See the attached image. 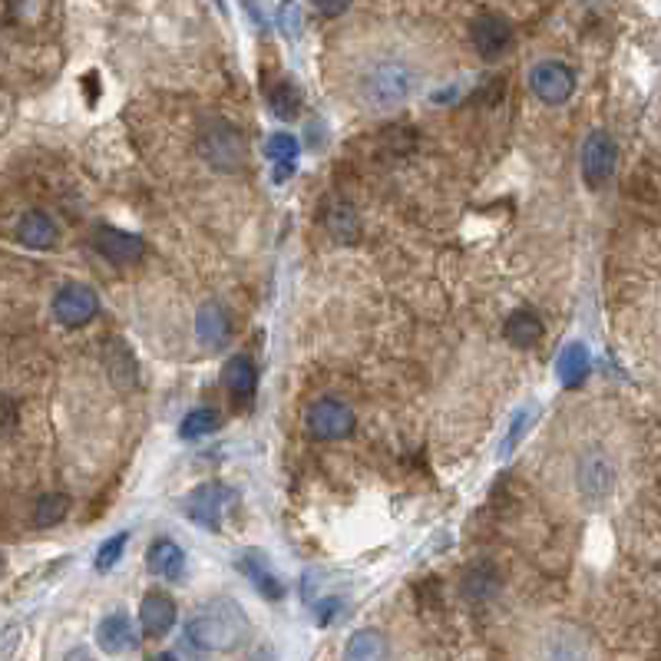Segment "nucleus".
Returning <instances> with one entry per match:
<instances>
[{"label":"nucleus","mask_w":661,"mask_h":661,"mask_svg":"<svg viewBox=\"0 0 661 661\" xmlns=\"http://www.w3.org/2000/svg\"><path fill=\"white\" fill-rule=\"evenodd\" d=\"M298 153H301V143H298V136H291V133H275V136L265 139V156L272 162H278V166L295 162Z\"/></svg>","instance_id":"obj_28"},{"label":"nucleus","mask_w":661,"mask_h":661,"mask_svg":"<svg viewBox=\"0 0 661 661\" xmlns=\"http://www.w3.org/2000/svg\"><path fill=\"white\" fill-rule=\"evenodd\" d=\"M242 569L252 576V585L265 595V599H281V595H285V585H281V579L275 576L272 566H268V559L258 549H248V556L242 559Z\"/></svg>","instance_id":"obj_20"},{"label":"nucleus","mask_w":661,"mask_h":661,"mask_svg":"<svg viewBox=\"0 0 661 661\" xmlns=\"http://www.w3.org/2000/svg\"><path fill=\"white\" fill-rule=\"evenodd\" d=\"M186 635L202 652H232V648L245 642L248 615L238 609V602H229V599L209 602L189 619Z\"/></svg>","instance_id":"obj_2"},{"label":"nucleus","mask_w":661,"mask_h":661,"mask_svg":"<svg viewBox=\"0 0 661 661\" xmlns=\"http://www.w3.org/2000/svg\"><path fill=\"white\" fill-rule=\"evenodd\" d=\"M268 110H272V116H278L281 123H291V119L298 116L301 110V93L295 83H278L268 90Z\"/></svg>","instance_id":"obj_23"},{"label":"nucleus","mask_w":661,"mask_h":661,"mask_svg":"<svg viewBox=\"0 0 661 661\" xmlns=\"http://www.w3.org/2000/svg\"><path fill=\"white\" fill-rule=\"evenodd\" d=\"M324 222H328V232L334 238H344V242H354L361 235V219H357V212L348 202H334L328 215H324Z\"/></svg>","instance_id":"obj_24"},{"label":"nucleus","mask_w":661,"mask_h":661,"mask_svg":"<svg viewBox=\"0 0 661 661\" xmlns=\"http://www.w3.org/2000/svg\"><path fill=\"white\" fill-rule=\"evenodd\" d=\"M470 40H473V50L480 53L483 60H500L503 53L513 47V27H509V20L500 14H480V17H473V24H470Z\"/></svg>","instance_id":"obj_8"},{"label":"nucleus","mask_w":661,"mask_h":661,"mask_svg":"<svg viewBox=\"0 0 661 661\" xmlns=\"http://www.w3.org/2000/svg\"><path fill=\"white\" fill-rule=\"evenodd\" d=\"M536 414H539V404H536V400H529L526 407H519V410H516V417H513V427H509L506 440H503V447H500V457H509V453L516 450V443L526 437V433H529V427H533Z\"/></svg>","instance_id":"obj_27"},{"label":"nucleus","mask_w":661,"mask_h":661,"mask_svg":"<svg viewBox=\"0 0 661 661\" xmlns=\"http://www.w3.org/2000/svg\"><path fill=\"white\" fill-rule=\"evenodd\" d=\"M242 156H245V146L232 126H215L205 133V159H209L212 166L235 169V166H242Z\"/></svg>","instance_id":"obj_12"},{"label":"nucleus","mask_w":661,"mask_h":661,"mask_svg":"<svg viewBox=\"0 0 661 661\" xmlns=\"http://www.w3.org/2000/svg\"><path fill=\"white\" fill-rule=\"evenodd\" d=\"M529 86H533V93L543 103L562 106L572 93H576V73L559 60H543L529 70Z\"/></svg>","instance_id":"obj_6"},{"label":"nucleus","mask_w":661,"mask_h":661,"mask_svg":"<svg viewBox=\"0 0 661 661\" xmlns=\"http://www.w3.org/2000/svg\"><path fill=\"white\" fill-rule=\"evenodd\" d=\"M503 334H506V341L516 344V348H533V344L543 338V321L529 311H513L506 318Z\"/></svg>","instance_id":"obj_21"},{"label":"nucleus","mask_w":661,"mask_h":661,"mask_svg":"<svg viewBox=\"0 0 661 661\" xmlns=\"http://www.w3.org/2000/svg\"><path fill=\"white\" fill-rule=\"evenodd\" d=\"M235 493L229 490L225 483H202L186 496V516L192 523H199L202 529H222V519H225V509L232 506Z\"/></svg>","instance_id":"obj_3"},{"label":"nucleus","mask_w":661,"mask_h":661,"mask_svg":"<svg viewBox=\"0 0 661 661\" xmlns=\"http://www.w3.org/2000/svg\"><path fill=\"white\" fill-rule=\"evenodd\" d=\"M93 242H96V248H100V255L110 258L113 265H133L146 255L143 238L133 232H123V229H110V225H103Z\"/></svg>","instance_id":"obj_9"},{"label":"nucleus","mask_w":661,"mask_h":661,"mask_svg":"<svg viewBox=\"0 0 661 661\" xmlns=\"http://www.w3.org/2000/svg\"><path fill=\"white\" fill-rule=\"evenodd\" d=\"M222 384L229 390L232 397L238 400H248L255 394V384H258V367L252 357L245 354H235L229 364L222 367Z\"/></svg>","instance_id":"obj_16"},{"label":"nucleus","mask_w":661,"mask_h":661,"mask_svg":"<svg viewBox=\"0 0 661 661\" xmlns=\"http://www.w3.org/2000/svg\"><path fill=\"white\" fill-rule=\"evenodd\" d=\"M17 238L27 248H37V252H43V248H50L53 242H57V225L50 222V215L27 212V215H20V222H17Z\"/></svg>","instance_id":"obj_19"},{"label":"nucleus","mask_w":661,"mask_h":661,"mask_svg":"<svg viewBox=\"0 0 661 661\" xmlns=\"http://www.w3.org/2000/svg\"><path fill=\"white\" fill-rule=\"evenodd\" d=\"M67 513H70V496L67 493H47L37 500L34 523L37 526H57Z\"/></svg>","instance_id":"obj_26"},{"label":"nucleus","mask_w":661,"mask_h":661,"mask_svg":"<svg viewBox=\"0 0 661 661\" xmlns=\"http://www.w3.org/2000/svg\"><path fill=\"white\" fill-rule=\"evenodd\" d=\"M96 311H100V298L86 285H63L53 298V314L63 328H83L96 318Z\"/></svg>","instance_id":"obj_7"},{"label":"nucleus","mask_w":661,"mask_h":661,"mask_svg":"<svg viewBox=\"0 0 661 661\" xmlns=\"http://www.w3.org/2000/svg\"><path fill=\"white\" fill-rule=\"evenodd\" d=\"M149 661H179V658H176V655H169V652H162V655H153Z\"/></svg>","instance_id":"obj_31"},{"label":"nucleus","mask_w":661,"mask_h":661,"mask_svg":"<svg viewBox=\"0 0 661 661\" xmlns=\"http://www.w3.org/2000/svg\"><path fill=\"white\" fill-rule=\"evenodd\" d=\"M344 661H390L387 638L381 632H374V628L354 632L348 638V648H344Z\"/></svg>","instance_id":"obj_18"},{"label":"nucleus","mask_w":661,"mask_h":661,"mask_svg":"<svg viewBox=\"0 0 661 661\" xmlns=\"http://www.w3.org/2000/svg\"><path fill=\"white\" fill-rule=\"evenodd\" d=\"M96 642H100L106 655H123V652L139 648V632H136V625L129 615L113 612L100 622V628H96Z\"/></svg>","instance_id":"obj_11"},{"label":"nucleus","mask_w":661,"mask_h":661,"mask_svg":"<svg viewBox=\"0 0 661 661\" xmlns=\"http://www.w3.org/2000/svg\"><path fill=\"white\" fill-rule=\"evenodd\" d=\"M126 543H129V533H116L113 539H106V543L100 546V552H96V562H93L96 572H110L119 562V556H123Z\"/></svg>","instance_id":"obj_29"},{"label":"nucleus","mask_w":661,"mask_h":661,"mask_svg":"<svg viewBox=\"0 0 661 661\" xmlns=\"http://www.w3.org/2000/svg\"><path fill=\"white\" fill-rule=\"evenodd\" d=\"M615 162H619V149H615L612 136L595 129L582 143V179L589 189H602L612 179Z\"/></svg>","instance_id":"obj_4"},{"label":"nucleus","mask_w":661,"mask_h":661,"mask_svg":"<svg viewBox=\"0 0 661 661\" xmlns=\"http://www.w3.org/2000/svg\"><path fill=\"white\" fill-rule=\"evenodd\" d=\"M579 470H582L579 483H582V490L589 493V496H605V493L612 490V467H609V460L599 457V453L585 457Z\"/></svg>","instance_id":"obj_22"},{"label":"nucleus","mask_w":661,"mask_h":661,"mask_svg":"<svg viewBox=\"0 0 661 661\" xmlns=\"http://www.w3.org/2000/svg\"><path fill=\"white\" fill-rule=\"evenodd\" d=\"M305 420H308V433L318 440H341V437H348L357 424L354 410L348 404H341V400H331V397L314 400V404L308 407Z\"/></svg>","instance_id":"obj_5"},{"label":"nucleus","mask_w":661,"mask_h":661,"mask_svg":"<svg viewBox=\"0 0 661 661\" xmlns=\"http://www.w3.org/2000/svg\"><path fill=\"white\" fill-rule=\"evenodd\" d=\"M146 566L159 579L179 582L182 569H186V552L172 543V539H156V543L149 546V552H146Z\"/></svg>","instance_id":"obj_14"},{"label":"nucleus","mask_w":661,"mask_h":661,"mask_svg":"<svg viewBox=\"0 0 661 661\" xmlns=\"http://www.w3.org/2000/svg\"><path fill=\"white\" fill-rule=\"evenodd\" d=\"M195 334L209 351H222L232 338V318L219 301H209L202 305L199 314H195Z\"/></svg>","instance_id":"obj_10"},{"label":"nucleus","mask_w":661,"mask_h":661,"mask_svg":"<svg viewBox=\"0 0 661 661\" xmlns=\"http://www.w3.org/2000/svg\"><path fill=\"white\" fill-rule=\"evenodd\" d=\"M589 367H592V354H589V348H585L582 341L566 344V348H562V354H559V361H556L559 384H562V387H569V390H576V387L585 381V377H589Z\"/></svg>","instance_id":"obj_15"},{"label":"nucleus","mask_w":661,"mask_h":661,"mask_svg":"<svg viewBox=\"0 0 661 661\" xmlns=\"http://www.w3.org/2000/svg\"><path fill=\"white\" fill-rule=\"evenodd\" d=\"M212 430H219V414L212 407H195L186 414L179 427V437L182 440H199V437H209Z\"/></svg>","instance_id":"obj_25"},{"label":"nucleus","mask_w":661,"mask_h":661,"mask_svg":"<svg viewBox=\"0 0 661 661\" xmlns=\"http://www.w3.org/2000/svg\"><path fill=\"white\" fill-rule=\"evenodd\" d=\"M314 10H321V14H344V4H318Z\"/></svg>","instance_id":"obj_30"},{"label":"nucleus","mask_w":661,"mask_h":661,"mask_svg":"<svg viewBox=\"0 0 661 661\" xmlns=\"http://www.w3.org/2000/svg\"><path fill=\"white\" fill-rule=\"evenodd\" d=\"M139 625L149 638H162L176 625V602L166 592H149L143 605H139Z\"/></svg>","instance_id":"obj_13"},{"label":"nucleus","mask_w":661,"mask_h":661,"mask_svg":"<svg viewBox=\"0 0 661 661\" xmlns=\"http://www.w3.org/2000/svg\"><path fill=\"white\" fill-rule=\"evenodd\" d=\"M354 100L364 106V110L374 113H387L394 106L407 103L410 96L420 90V73L414 63H407L404 57H394V53H381V57L364 60L361 67L354 70Z\"/></svg>","instance_id":"obj_1"},{"label":"nucleus","mask_w":661,"mask_h":661,"mask_svg":"<svg viewBox=\"0 0 661 661\" xmlns=\"http://www.w3.org/2000/svg\"><path fill=\"white\" fill-rule=\"evenodd\" d=\"M103 361H106V371H110V381L119 390L136 387V357H133V351H129L123 341L113 338L110 344H106Z\"/></svg>","instance_id":"obj_17"}]
</instances>
